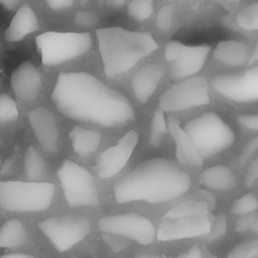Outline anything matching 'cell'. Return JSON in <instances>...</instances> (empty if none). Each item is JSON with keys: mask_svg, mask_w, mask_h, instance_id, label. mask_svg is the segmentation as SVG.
<instances>
[{"mask_svg": "<svg viewBox=\"0 0 258 258\" xmlns=\"http://www.w3.org/2000/svg\"><path fill=\"white\" fill-rule=\"evenodd\" d=\"M51 100L66 117L105 128L128 125L135 119L130 101L87 72H63L55 81Z\"/></svg>", "mask_w": 258, "mask_h": 258, "instance_id": "1", "label": "cell"}, {"mask_svg": "<svg viewBox=\"0 0 258 258\" xmlns=\"http://www.w3.org/2000/svg\"><path fill=\"white\" fill-rule=\"evenodd\" d=\"M191 186L189 175L174 161L151 158L139 163L119 179L113 194L117 204H162L184 195Z\"/></svg>", "mask_w": 258, "mask_h": 258, "instance_id": "2", "label": "cell"}, {"mask_svg": "<svg viewBox=\"0 0 258 258\" xmlns=\"http://www.w3.org/2000/svg\"><path fill=\"white\" fill-rule=\"evenodd\" d=\"M96 37L107 78L127 73L158 48L151 34L122 27L99 28L96 30Z\"/></svg>", "mask_w": 258, "mask_h": 258, "instance_id": "3", "label": "cell"}, {"mask_svg": "<svg viewBox=\"0 0 258 258\" xmlns=\"http://www.w3.org/2000/svg\"><path fill=\"white\" fill-rule=\"evenodd\" d=\"M55 192L51 182L0 180V208L12 213H40L50 208Z\"/></svg>", "mask_w": 258, "mask_h": 258, "instance_id": "4", "label": "cell"}, {"mask_svg": "<svg viewBox=\"0 0 258 258\" xmlns=\"http://www.w3.org/2000/svg\"><path fill=\"white\" fill-rule=\"evenodd\" d=\"M183 130L203 160L226 150L235 141L233 129L216 113H205L189 120Z\"/></svg>", "mask_w": 258, "mask_h": 258, "instance_id": "5", "label": "cell"}, {"mask_svg": "<svg viewBox=\"0 0 258 258\" xmlns=\"http://www.w3.org/2000/svg\"><path fill=\"white\" fill-rule=\"evenodd\" d=\"M35 44L44 66H59L86 54L93 40L88 32L46 31L36 36Z\"/></svg>", "mask_w": 258, "mask_h": 258, "instance_id": "6", "label": "cell"}, {"mask_svg": "<svg viewBox=\"0 0 258 258\" xmlns=\"http://www.w3.org/2000/svg\"><path fill=\"white\" fill-rule=\"evenodd\" d=\"M56 175L63 198L71 208L100 205L94 176L86 167L71 159H64L59 165Z\"/></svg>", "mask_w": 258, "mask_h": 258, "instance_id": "7", "label": "cell"}, {"mask_svg": "<svg viewBox=\"0 0 258 258\" xmlns=\"http://www.w3.org/2000/svg\"><path fill=\"white\" fill-rule=\"evenodd\" d=\"M91 222L83 216L49 217L38 223V229L55 250L66 252L91 232Z\"/></svg>", "mask_w": 258, "mask_h": 258, "instance_id": "8", "label": "cell"}, {"mask_svg": "<svg viewBox=\"0 0 258 258\" xmlns=\"http://www.w3.org/2000/svg\"><path fill=\"white\" fill-rule=\"evenodd\" d=\"M210 103L209 84L204 77H191L170 86L159 96V109L175 112Z\"/></svg>", "mask_w": 258, "mask_h": 258, "instance_id": "9", "label": "cell"}, {"mask_svg": "<svg viewBox=\"0 0 258 258\" xmlns=\"http://www.w3.org/2000/svg\"><path fill=\"white\" fill-rule=\"evenodd\" d=\"M98 226L103 233L124 237L140 245H150L156 238V231L152 223L147 218L135 213L102 217Z\"/></svg>", "mask_w": 258, "mask_h": 258, "instance_id": "10", "label": "cell"}, {"mask_svg": "<svg viewBox=\"0 0 258 258\" xmlns=\"http://www.w3.org/2000/svg\"><path fill=\"white\" fill-rule=\"evenodd\" d=\"M211 86L220 96L232 102H257L258 66L237 74L218 75L212 79Z\"/></svg>", "mask_w": 258, "mask_h": 258, "instance_id": "11", "label": "cell"}, {"mask_svg": "<svg viewBox=\"0 0 258 258\" xmlns=\"http://www.w3.org/2000/svg\"><path fill=\"white\" fill-rule=\"evenodd\" d=\"M138 140V133L135 130H130L115 145L102 151L96 163L97 174L106 179L119 173L129 161Z\"/></svg>", "mask_w": 258, "mask_h": 258, "instance_id": "12", "label": "cell"}, {"mask_svg": "<svg viewBox=\"0 0 258 258\" xmlns=\"http://www.w3.org/2000/svg\"><path fill=\"white\" fill-rule=\"evenodd\" d=\"M211 230V221L208 216L164 219L157 230L158 241H176L208 235Z\"/></svg>", "mask_w": 258, "mask_h": 258, "instance_id": "13", "label": "cell"}, {"mask_svg": "<svg viewBox=\"0 0 258 258\" xmlns=\"http://www.w3.org/2000/svg\"><path fill=\"white\" fill-rule=\"evenodd\" d=\"M28 121L41 147L47 153H57L59 130L53 113L44 107L35 108L28 112Z\"/></svg>", "mask_w": 258, "mask_h": 258, "instance_id": "14", "label": "cell"}, {"mask_svg": "<svg viewBox=\"0 0 258 258\" xmlns=\"http://www.w3.org/2000/svg\"><path fill=\"white\" fill-rule=\"evenodd\" d=\"M10 85L19 99L24 101L34 100L38 97L42 88L40 73L32 62L23 61L12 72Z\"/></svg>", "mask_w": 258, "mask_h": 258, "instance_id": "15", "label": "cell"}, {"mask_svg": "<svg viewBox=\"0 0 258 258\" xmlns=\"http://www.w3.org/2000/svg\"><path fill=\"white\" fill-rule=\"evenodd\" d=\"M210 51V45H185L178 59L171 62L170 64V79L173 81H182L195 76L205 66Z\"/></svg>", "mask_w": 258, "mask_h": 258, "instance_id": "16", "label": "cell"}, {"mask_svg": "<svg viewBox=\"0 0 258 258\" xmlns=\"http://www.w3.org/2000/svg\"><path fill=\"white\" fill-rule=\"evenodd\" d=\"M165 74L163 66L150 62L137 70L132 77V89L136 99L145 104L155 92Z\"/></svg>", "mask_w": 258, "mask_h": 258, "instance_id": "17", "label": "cell"}, {"mask_svg": "<svg viewBox=\"0 0 258 258\" xmlns=\"http://www.w3.org/2000/svg\"><path fill=\"white\" fill-rule=\"evenodd\" d=\"M39 28L38 17L33 8L28 4L21 5L9 25L4 31V37L7 41H20Z\"/></svg>", "mask_w": 258, "mask_h": 258, "instance_id": "18", "label": "cell"}, {"mask_svg": "<svg viewBox=\"0 0 258 258\" xmlns=\"http://www.w3.org/2000/svg\"><path fill=\"white\" fill-rule=\"evenodd\" d=\"M166 122L175 143V155L177 160L182 164L202 165L204 161L203 158L198 153L183 128L180 127L179 122L172 117H168Z\"/></svg>", "mask_w": 258, "mask_h": 258, "instance_id": "19", "label": "cell"}, {"mask_svg": "<svg viewBox=\"0 0 258 258\" xmlns=\"http://www.w3.org/2000/svg\"><path fill=\"white\" fill-rule=\"evenodd\" d=\"M201 183L213 190H230L237 185L234 172L225 165H214L205 169L200 175Z\"/></svg>", "mask_w": 258, "mask_h": 258, "instance_id": "20", "label": "cell"}, {"mask_svg": "<svg viewBox=\"0 0 258 258\" xmlns=\"http://www.w3.org/2000/svg\"><path fill=\"white\" fill-rule=\"evenodd\" d=\"M217 60L231 67H240L248 60V46L239 40H225L217 44L214 50Z\"/></svg>", "mask_w": 258, "mask_h": 258, "instance_id": "21", "label": "cell"}, {"mask_svg": "<svg viewBox=\"0 0 258 258\" xmlns=\"http://www.w3.org/2000/svg\"><path fill=\"white\" fill-rule=\"evenodd\" d=\"M74 151L81 157H88L94 153L101 142V134L93 129L75 126L69 133Z\"/></svg>", "mask_w": 258, "mask_h": 258, "instance_id": "22", "label": "cell"}, {"mask_svg": "<svg viewBox=\"0 0 258 258\" xmlns=\"http://www.w3.org/2000/svg\"><path fill=\"white\" fill-rule=\"evenodd\" d=\"M27 240V231L21 221L10 219L0 226V248H17Z\"/></svg>", "mask_w": 258, "mask_h": 258, "instance_id": "23", "label": "cell"}, {"mask_svg": "<svg viewBox=\"0 0 258 258\" xmlns=\"http://www.w3.org/2000/svg\"><path fill=\"white\" fill-rule=\"evenodd\" d=\"M23 168L25 175L32 181H37L45 175L46 162L34 145H29L25 150Z\"/></svg>", "mask_w": 258, "mask_h": 258, "instance_id": "24", "label": "cell"}, {"mask_svg": "<svg viewBox=\"0 0 258 258\" xmlns=\"http://www.w3.org/2000/svg\"><path fill=\"white\" fill-rule=\"evenodd\" d=\"M209 213V205L205 201L188 200L177 204L171 208L164 216V219H179L207 216Z\"/></svg>", "mask_w": 258, "mask_h": 258, "instance_id": "25", "label": "cell"}, {"mask_svg": "<svg viewBox=\"0 0 258 258\" xmlns=\"http://www.w3.org/2000/svg\"><path fill=\"white\" fill-rule=\"evenodd\" d=\"M236 23L246 31L258 30V2L248 5L238 12Z\"/></svg>", "mask_w": 258, "mask_h": 258, "instance_id": "26", "label": "cell"}, {"mask_svg": "<svg viewBox=\"0 0 258 258\" xmlns=\"http://www.w3.org/2000/svg\"><path fill=\"white\" fill-rule=\"evenodd\" d=\"M167 131V124L164 117V112L160 109H157L154 112L152 121H151V132L149 138V144L153 147L160 145L163 135Z\"/></svg>", "mask_w": 258, "mask_h": 258, "instance_id": "27", "label": "cell"}, {"mask_svg": "<svg viewBox=\"0 0 258 258\" xmlns=\"http://www.w3.org/2000/svg\"><path fill=\"white\" fill-rule=\"evenodd\" d=\"M258 210V198L252 194L248 192L241 198L234 201L231 207V213L236 216H246L254 213Z\"/></svg>", "mask_w": 258, "mask_h": 258, "instance_id": "28", "label": "cell"}, {"mask_svg": "<svg viewBox=\"0 0 258 258\" xmlns=\"http://www.w3.org/2000/svg\"><path fill=\"white\" fill-rule=\"evenodd\" d=\"M16 102L7 94H0V124L12 123L18 119Z\"/></svg>", "mask_w": 258, "mask_h": 258, "instance_id": "29", "label": "cell"}, {"mask_svg": "<svg viewBox=\"0 0 258 258\" xmlns=\"http://www.w3.org/2000/svg\"><path fill=\"white\" fill-rule=\"evenodd\" d=\"M128 15L137 20L143 21L149 18L153 12L152 0H134L128 4Z\"/></svg>", "mask_w": 258, "mask_h": 258, "instance_id": "30", "label": "cell"}, {"mask_svg": "<svg viewBox=\"0 0 258 258\" xmlns=\"http://www.w3.org/2000/svg\"><path fill=\"white\" fill-rule=\"evenodd\" d=\"M227 258H258V239H252L237 244Z\"/></svg>", "mask_w": 258, "mask_h": 258, "instance_id": "31", "label": "cell"}, {"mask_svg": "<svg viewBox=\"0 0 258 258\" xmlns=\"http://www.w3.org/2000/svg\"><path fill=\"white\" fill-rule=\"evenodd\" d=\"M175 11V4L168 3L163 5L155 18V25L161 31H168L172 25L173 14Z\"/></svg>", "mask_w": 258, "mask_h": 258, "instance_id": "32", "label": "cell"}, {"mask_svg": "<svg viewBox=\"0 0 258 258\" xmlns=\"http://www.w3.org/2000/svg\"><path fill=\"white\" fill-rule=\"evenodd\" d=\"M227 232V219L224 213H219L215 219L213 224L211 223V230L209 235V239L211 241L222 238Z\"/></svg>", "mask_w": 258, "mask_h": 258, "instance_id": "33", "label": "cell"}, {"mask_svg": "<svg viewBox=\"0 0 258 258\" xmlns=\"http://www.w3.org/2000/svg\"><path fill=\"white\" fill-rule=\"evenodd\" d=\"M75 22L83 27H92L99 22V16L92 11H78L75 14Z\"/></svg>", "mask_w": 258, "mask_h": 258, "instance_id": "34", "label": "cell"}, {"mask_svg": "<svg viewBox=\"0 0 258 258\" xmlns=\"http://www.w3.org/2000/svg\"><path fill=\"white\" fill-rule=\"evenodd\" d=\"M184 46H185L184 44H182L181 42H179L177 40H172V41H169L168 43H166L164 46L165 59L170 62L177 60L178 57L180 56V54L182 53Z\"/></svg>", "mask_w": 258, "mask_h": 258, "instance_id": "35", "label": "cell"}, {"mask_svg": "<svg viewBox=\"0 0 258 258\" xmlns=\"http://www.w3.org/2000/svg\"><path fill=\"white\" fill-rule=\"evenodd\" d=\"M237 121L245 129L258 131V114H242L237 117Z\"/></svg>", "mask_w": 258, "mask_h": 258, "instance_id": "36", "label": "cell"}, {"mask_svg": "<svg viewBox=\"0 0 258 258\" xmlns=\"http://www.w3.org/2000/svg\"><path fill=\"white\" fill-rule=\"evenodd\" d=\"M257 150H258V136H255L248 141L243 151L241 152V155L239 157L240 165L245 163Z\"/></svg>", "mask_w": 258, "mask_h": 258, "instance_id": "37", "label": "cell"}, {"mask_svg": "<svg viewBox=\"0 0 258 258\" xmlns=\"http://www.w3.org/2000/svg\"><path fill=\"white\" fill-rule=\"evenodd\" d=\"M258 179V157L254 159L249 165L246 174H245V185L250 187Z\"/></svg>", "mask_w": 258, "mask_h": 258, "instance_id": "38", "label": "cell"}, {"mask_svg": "<svg viewBox=\"0 0 258 258\" xmlns=\"http://www.w3.org/2000/svg\"><path fill=\"white\" fill-rule=\"evenodd\" d=\"M254 218H255V214H251V215H246L243 218L239 219L236 223L235 231L238 233H243L250 230L251 225L254 221Z\"/></svg>", "mask_w": 258, "mask_h": 258, "instance_id": "39", "label": "cell"}, {"mask_svg": "<svg viewBox=\"0 0 258 258\" xmlns=\"http://www.w3.org/2000/svg\"><path fill=\"white\" fill-rule=\"evenodd\" d=\"M46 4L54 11H61L69 9L74 5V1L72 0H47Z\"/></svg>", "mask_w": 258, "mask_h": 258, "instance_id": "40", "label": "cell"}, {"mask_svg": "<svg viewBox=\"0 0 258 258\" xmlns=\"http://www.w3.org/2000/svg\"><path fill=\"white\" fill-rule=\"evenodd\" d=\"M175 258H205L202 249L198 245H194L186 251L180 253Z\"/></svg>", "mask_w": 258, "mask_h": 258, "instance_id": "41", "label": "cell"}, {"mask_svg": "<svg viewBox=\"0 0 258 258\" xmlns=\"http://www.w3.org/2000/svg\"><path fill=\"white\" fill-rule=\"evenodd\" d=\"M0 258H35V257L27 253H8V254L1 255Z\"/></svg>", "mask_w": 258, "mask_h": 258, "instance_id": "42", "label": "cell"}, {"mask_svg": "<svg viewBox=\"0 0 258 258\" xmlns=\"http://www.w3.org/2000/svg\"><path fill=\"white\" fill-rule=\"evenodd\" d=\"M18 4H19V1H16V0H0V5L4 6V8L9 10H12Z\"/></svg>", "mask_w": 258, "mask_h": 258, "instance_id": "43", "label": "cell"}, {"mask_svg": "<svg viewBox=\"0 0 258 258\" xmlns=\"http://www.w3.org/2000/svg\"><path fill=\"white\" fill-rule=\"evenodd\" d=\"M135 258H160L159 255L155 253H150V252H141L136 254Z\"/></svg>", "mask_w": 258, "mask_h": 258, "instance_id": "44", "label": "cell"}, {"mask_svg": "<svg viewBox=\"0 0 258 258\" xmlns=\"http://www.w3.org/2000/svg\"><path fill=\"white\" fill-rule=\"evenodd\" d=\"M108 5L114 7V8H119L121 6H123L126 2L125 1H122V0H112V1H107L106 2Z\"/></svg>", "mask_w": 258, "mask_h": 258, "instance_id": "45", "label": "cell"}, {"mask_svg": "<svg viewBox=\"0 0 258 258\" xmlns=\"http://www.w3.org/2000/svg\"><path fill=\"white\" fill-rule=\"evenodd\" d=\"M250 230H252L253 232L258 234V215H256V214H255V218H254V221H253V223L251 225Z\"/></svg>", "mask_w": 258, "mask_h": 258, "instance_id": "46", "label": "cell"}, {"mask_svg": "<svg viewBox=\"0 0 258 258\" xmlns=\"http://www.w3.org/2000/svg\"><path fill=\"white\" fill-rule=\"evenodd\" d=\"M253 61H258V41L256 43V46H255L254 51L252 53V56L250 58V62H253Z\"/></svg>", "mask_w": 258, "mask_h": 258, "instance_id": "47", "label": "cell"}]
</instances>
